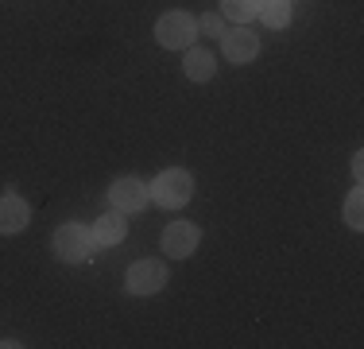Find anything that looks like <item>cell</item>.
Segmentation results:
<instances>
[{"mask_svg":"<svg viewBox=\"0 0 364 349\" xmlns=\"http://www.w3.org/2000/svg\"><path fill=\"white\" fill-rule=\"evenodd\" d=\"M194 35H198V20L190 12H167V16H159V24H155V39H159L163 47H171V51L190 47Z\"/></svg>","mask_w":364,"mask_h":349,"instance_id":"cell-1","label":"cell"},{"mask_svg":"<svg viewBox=\"0 0 364 349\" xmlns=\"http://www.w3.org/2000/svg\"><path fill=\"white\" fill-rule=\"evenodd\" d=\"M190 194H194V179H190L186 171H178V167L163 171L159 179H155V202L167 206V209L186 206V198H190Z\"/></svg>","mask_w":364,"mask_h":349,"instance_id":"cell-2","label":"cell"},{"mask_svg":"<svg viewBox=\"0 0 364 349\" xmlns=\"http://www.w3.org/2000/svg\"><path fill=\"white\" fill-rule=\"evenodd\" d=\"M90 249H93V237H90V229H82V225H63V229L55 233V252H58V260H66V264L85 260Z\"/></svg>","mask_w":364,"mask_h":349,"instance_id":"cell-3","label":"cell"},{"mask_svg":"<svg viewBox=\"0 0 364 349\" xmlns=\"http://www.w3.org/2000/svg\"><path fill=\"white\" fill-rule=\"evenodd\" d=\"M163 283H167V268L155 264V260H140V264H132V272H128V287H132L136 295H155Z\"/></svg>","mask_w":364,"mask_h":349,"instance_id":"cell-4","label":"cell"},{"mask_svg":"<svg viewBox=\"0 0 364 349\" xmlns=\"http://www.w3.org/2000/svg\"><path fill=\"white\" fill-rule=\"evenodd\" d=\"M109 198H112V206H117L120 214H136V209L147 202V187L140 179H117L109 187Z\"/></svg>","mask_w":364,"mask_h":349,"instance_id":"cell-5","label":"cell"},{"mask_svg":"<svg viewBox=\"0 0 364 349\" xmlns=\"http://www.w3.org/2000/svg\"><path fill=\"white\" fill-rule=\"evenodd\" d=\"M221 51H225V58H229V63H252L256 51H259V39H256L252 31H245V24H240V31L225 35Z\"/></svg>","mask_w":364,"mask_h":349,"instance_id":"cell-6","label":"cell"},{"mask_svg":"<svg viewBox=\"0 0 364 349\" xmlns=\"http://www.w3.org/2000/svg\"><path fill=\"white\" fill-rule=\"evenodd\" d=\"M163 249H167L171 256H190V252L198 249V229L190 222L167 225V233H163Z\"/></svg>","mask_w":364,"mask_h":349,"instance_id":"cell-7","label":"cell"},{"mask_svg":"<svg viewBox=\"0 0 364 349\" xmlns=\"http://www.w3.org/2000/svg\"><path fill=\"white\" fill-rule=\"evenodd\" d=\"M28 202L23 198H16V194H8V198H0V233H20L23 225H28Z\"/></svg>","mask_w":364,"mask_h":349,"instance_id":"cell-8","label":"cell"},{"mask_svg":"<svg viewBox=\"0 0 364 349\" xmlns=\"http://www.w3.org/2000/svg\"><path fill=\"white\" fill-rule=\"evenodd\" d=\"M93 241H101V244H117V241H124V214H105V217H97V225H93Z\"/></svg>","mask_w":364,"mask_h":349,"instance_id":"cell-9","label":"cell"},{"mask_svg":"<svg viewBox=\"0 0 364 349\" xmlns=\"http://www.w3.org/2000/svg\"><path fill=\"white\" fill-rule=\"evenodd\" d=\"M186 78L190 82H210L213 78V55L210 51H186Z\"/></svg>","mask_w":364,"mask_h":349,"instance_id":"cell-10","label":"cell"},{"mask_svg":"<svg viewBox=\"0 0 364 349\" xmlns=\"http://www.w3.org/2000/svg\"><path fill=\"white\" fill-rule=\"evenodd\" d=\"M259 16L267 28H287L291 24V0H259Z\"/></svg>","mask_w":364,"mask_h":349,"instance_id":"cell-11","label":"cell"},{"mask_svg":"<svg viewBox=\"0 0 364 349\" xmlns=\"http://www.w3.org/2000/svg\"><path fill=\"white\" fill-rule=\"evenodd\" d=\"M221 12L229 16L232 24H248L259 16V0H221Z\"/></svg>","mask_w":364,"mask_h":349,"instance_id":"cell-12","label":"cell"},{"mask_svg":"<svg viewBox=\"0 0 364 349\" xmlns=\"http://www.w3.org/2000/svg\"><path fill=\"white\" fill-rule=\"evenodd\" d=\"M345 222H349L353 229H360V225H364V198H360V190H357V194H349V202H345Z\"/></svg>","mask_w":364,"mask_h":349,"instance_id":"cell-13","label":"cell"},{"mask_svg":"<svg viewBox=\"0 0 364 349\" xmlns=\"http://www.w3.org/2000/svg\"><path fill=\"white\" fill-rule=\"evenodd\" d=\"M198 24H202V28L210 31V35H218V31H221V20H218V16H213V12H210V16H202V20H198Z\"/></svg>","mask_w":364,"mask_h":349,"instance_id":"cell-14","label":"cell"}]
</instances>
